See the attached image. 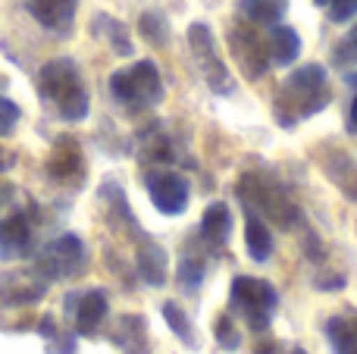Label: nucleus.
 <instances>
[{
    "mask_svg": "<svg viewBox=\"0 0 357 354\" xmlns=\"http://www.w3.org/2000/svg\"><path fill=\"white\" fill-rule=\"evenodd\" d=\"M314 3H320V6H323V3H329V0H314Z\"/></svg>",
    "mask_w": 357,
    "mask_h": 354,
    "instance_id": "36",
    "label": "nucleus"
},
{
    "mask_svg": "<svg viewBox=\"0 0 357 354\" xmlns=\"http://www.w3.org/2000/svg\"><path fill=\"white\" fill-rule=\"evenodd\" d=\"M317 160H320L326 179L333 182L348 201L357 204V160L354 157H348L342 148H323L320 154H317Z\"/></svg>",
    "mask_w": 357,
    "mask_h": 354,
    "instance_id": "15",
    "label": "nucleus"
},
{
    "mask_svg": "<svg viewBox=\"0 0 357 354\" xmlns=\"http://www.w3.org/2000/svg\"><path fill=\"white\" fill-rule=\"evenodd\" d=\"M342 60H357V25L351 29V35L345 38V41H342Z\"/></svg>",
    "mask_w": 357,
    "mask_h": 354,
    "instance_id": "31",
    "label": "nucleus"
},
{
    "mask_svg": "<svg viewBox=\"0 0 357 354\" xmlns=\"http://www.w3.org/2000/svg\"><path fill=\"white\" fill-rule=\"evenodd\" d=\"M110 94L129 110H148L163 100L160 69L151 60H138L129 69H116L110 75Z\"/></svg>",
    "mask_w": 357,
    "mask_h": 354,
    "instance_id": "4",
    "label": "nucleus"
},
{
    "mask_svg": "<svg viewBox=\"0 0 357 354\" xmlns=\"http://www.w3.org/2000/svg\"><path fill=\"white\" fill-rule=\"evenodd\" d=\"M110 339L123 354H151L148 320L142 314H123L116 320V330L110 332Z\"/></svg>",
    "mask_w": 357,
    "mask_h": 354,
    "instance_id": "17",
    "label": "nucleus"
},
{
    "mask_svg": "<svg viewBox=\"0 0 357 354\" xmlns=\"http://www.w3.org/2000/svg\"><path fill=\"white\" fill-rule=\"evenodd\" d=\"M201 236L210 248H222V245L229 242V236H232V213H229V207L222 204V201H213V204L204 210Z\"/></svg>",
    "mask_w": 357,
    "mask_h": 354,
    "instance_id": "19",
    "label": "nucleus"
},
{
    "mask_svg": "<svg viewBox=\"0 0 357 354\" xmlns=\"http://www.w3.org/2000/svg\"><path fill=\"white\" fill-rule=\"evenodd\" d=\"M348 116H351V129L357 132V98L351 100V113H348Z\"/></svg>",
    "mask_w": 357,
    "mask_h": 354,
    "instance_id": "33",
    "label": "nucleus"
},
{
    "mask_svg": "<svg viewBox=\"0 0 357 354\" xmlns=\"http://www.w3.org/2000/svg\"><path fill=\"white\" fill-rule=\"evenodd\" d=\"M216 342L222 345L226 351H238V345H241V336H238V330H235V320L229 317V314H220L216 317Z\"/></svg>",
    "mask_w": 357,
    "mask_h": 354,
    "instance_id": "29",
    "label": "nucleus"
},
{
    "mask_svg": "<svg viewBox=\"0 0 357 354\" xmlns=\"http://www.w3.org/2000/svg\"><path fill=\"white\" fill-rule=\"evenodd\" d=\"M276 305H279V292L266 279H254V276H235L232 279V307L254 330H266Z\"/></svg>",
    "mask_w": 357,
    "mask_h": 354,
    "instance_id": "7",
    "label": "nucleus"
},
{
    "mask_svg": "<svg viewBox=\"0 0 357 354\" xmlns=\"http://www.w3.org/2000/svg\"><path fill=\"white\" fill-rule=\"evenodd\" d=\"M238 192L245 198V204L257 207L260 217L276 223L279 229H295L301 223V207L289 198L279 182L266 179V176H257V173H248L245 179L238 182Z\"/></svg>",
    "mask_w": 357,
    "mask_h": 354,
    "instance_id": "3",
    "label": "nucleus"
},
{
    "mask_svg": "<svg viewBox=\"0 0 357 354\" xmlns=\"http://www.w3.org/2000/svg\"><path fill=\"white\" fill-rule=\"evenodd\" d=\"M201 279H204V257L195 254V251H185L182 263H178V282L185 288H195Z\"/></svg>",
    "mask_w": 357,
    "mask_h": 354,
    "instance_id": "27",
    "label": "nucleus"
},
{
    "mask_svg": "<svg viewBox=\"0 0 357 354\" xmlns=\"http://www.w3.org/2000/svg\"><path fill=\"white\" fill-rule=\"evenodd\" d=\"M19 119H22V107L16 100H10L6 94H0V138H13Z\"/></svg>",
    "mask_w": 357,
    "mask_h": 354,
    "instance_id": "28",
    "label": "nucleus"
},
{
    "mask_svg": "<svg viewBox=\"0 0 357 354\" xmlns=\"http://www.w3.org/2000/svg\"><path fill=\"white\" fill-rule=\"evenodd\" d=\"M329 16L333 22H348V19L357 16V0H329Z\"/></svg>",
    "mask_w": 357,
    "mask_h": 354,
    "instance_id": "30",
    "label": "nucleus"
},
{
    "mask_svg": "<svg viewBox=\"0 0 357 354\" xmlns=\"http://www.w3.org/2000/svg\"><path fill=\"white\" fill-rule=\"evenodd\" d=\"M35 270L47 282L56 279H75L88 270V248L75 232H63V236L50 238L41 251H35Z\"/></svg>",
    "mask_w": 357,
    "mask_h": 354,
    "instance_id": "5",
    "label": "nucleus"
},
{
    "mask_svg": "<svg viewBox=\"0 0 357 354\" xmlns=\"http://www.w3.org/2000/svg\"><path fill=\"white\" fill-rule=\"evenodd\" d=\"M270 3L276 6V10H282V13H285V6H289V0H270Z\"/></svg>",
    "mask_w": 357,
    "mask_h": 354,
    "instance_id": "34",
    "label": "nucleus"
},
{
    "mask_svg": "<svg viewBox=\"0 0 357 354\" xmlns=\"http://www.w3.org/2000/svg\"><path fill=\"white\" fill-rule=\"evenodd\" d=\"M238 13L251 25H276L282 19V10H276L270 0H238Z\"/></svg>",
    "mask_w": 357,
    "mask_h": 354,
    "instance_id": "26",
    "label": "nucleus"
},
{
    "mask_svg": "<svg viewBox=\"0 0 357 354\" xmlns=\"http://www.w3.org/2000/svg\"><path fill=\"white\" fill-rule=\"evenodd\" d=\"M354 330H357V317H354Z\"/></svg>",
    "mask_w": 357,
    "mask_h": 354,
    "instance_id": "37",
    "label": "nucleus"
},
{
    "mask_svg": "<svg viewBox=\"0 0 357 354\" xmlns=\"http://www.w3.org/2000/svg\"><path fill=\"white\" fill-rule=\"evenodd\" d=\"M35 332L44 342V354H75L79 345H75V330L73 326H60V320L54 314H41L35 320Z\"/></svg>",
    "mask_w": 357,
    "mask_h": 354,
    "instance_id": "18",
    "label": "nucleus"
},
{
    "mask_svg": "<svg viewBox=\"0 0 357 354\" xmlns=\"http://www.w3.org/2000/svg\"><path fill=\"white\" fill-rule=\"evenodd\" d=\"M298 54H301V38H298V31L276 22V29H273V35H270V60L276 63V66H289V63L298 60Z\"/></svg>",
    "mask_w": 357,
    "mask_h": 354,
    "instance_id": "22",
    "label": "nucleus"
},
{
    "mask_svg": "<svg viewBox=\"0 0 357 354\" xmlns=\"http://www.w3.org/2000/svg\"><path fill=\"white\" fill-rule=\"evenodd\" d=\"M329 104V91H326V69L320 63H307V66L295 69L285 79L282 91L276 100V116L282 125H291L298 119H307L310 113L323 110Z\"/></svg>",
    "mask_w": 357,
    "mask_h": 354,
    "instance_id": "2",
    "label": "nucleus"
},
{
    "mask_svg": "<svg viewBox=\"0 0 357 354\" xmlns=\"http://www.w3.org/2000/svg\"><path fill=\"white\" fill-rule=\"evenodd\" d=\"M91 31L110 44L113 54H119V56H132V54H135V44H132L129 29H126L119 19L107 16V13H98V16H94V22H91Z\"/></svg>",
    "mask_w": 357,
    "mask_h": 354,
    "instance_id": "20",
    "label": "nucleus"
},
{
    "mask_svg": "<svg viewBox=\"0 0 357 354\" xmlns=\"http://www.w3.org/2000/svg\"><path fill=\"white\" fill-rule=\"evenodd\" d=\"M66 317L69 326L75 330V336H98V330L104 326L107 314H110V298H107L104 288H88V292H69L66 301Z\"/></svg>",
    "mask_w": 357,
    "mask_h": 354,
    "instance_id": "10",
    "label": "nucleus"
},
{
    "mask_svg": "<svg viewBox=\"0 0 357 354\" xmlns=\"http://www.w3.org/2000/svg\"><path fill=\"white\" fill-rule=\"evenodd\" d=\"M138 31H142V38L148 44H154V47H163V44L169 41V22H167V16L157 13V10L142 13V19H138Z\"/></svg>",
    "mask_w": 357,
    "mask_h": 354,
    "instance_id": "25",
    "label": "nucleus"
},
{
    "mask_svg": "<svg viewBox=\"0 0 357 354\" xmlns=\"http://www.w3.org/2000/svg\"><path fill=\"white\" fill-rule=\"evenodd\" d=\"M25 10L31 13V19L44 31H50L56 38H66L73 35L79 0H25Z\"/></svg>",
    "mask_w": 357,
    "mask_h": 354,
    "instance_id": "14",
    "label": "nucleus"
},
{
    "mask_svg": "<svg viewBox=\"0 0 357 354\" xmlns=\"http://www.w3.org/2000/svg\"><path fill=\"white\" fill-rule=\"evenodd\" d=\"M291 354H307V351H304V348H295V351H291Z\"/></svg>",
    "mask_w": 357,
    "mask_h": 354,
    "instance_id": "35",
    "label": "nucleus"
},
{
    "mask_svg": "<svg viewBox=\"0 0 357 354\" xmlns=\"http://www.w3.org/2000/svg\"><path fill=\"white\" fill-rule=\"evenodd\" d=\"M188 47H191V56H195L197 69H201L204 82L210 85V91L232 94L235 91V79L229 75L226 63H222L220 50H216V41H213V31H210V25L191 22V29H188Z\"/></svg>",
    "mask_w": 357,
    "mask_h": 354,
    "instance_id": "6",
    "label": "nucleus"
},
{
    "mask_svg": "<svg viewBox=\"0 0 357 354\" xmlns=\"http://www.w3.org/2000/svg\"><path fill=\"white\" fill-rule=\"evenodd\" d=\"M0 173H3V167H0Z\"/></svg>",
    "mask_w": 357,
    "mask_h": 354,
    "instance_id": "38",
    "label": "nucleus"
},
{
    "mask_svg": "<svg viewBox=\"0 0 357 354\" xmlns=\"http://www.w3.org/2000/svg\"><path fill=\"white\" fill-rule=\"evenodd\" d=\"M10 192H13V188H10V185H6V182H3V179H0V207H3V204H6V198H10Z\"/></svg>",
    "mask_w": 357,
    "mask_h": 354,
    "instance_id": "32",
    "label": "nucleus"
},
{
    "mask_svg": "<svg viewBox=\"0 0 357 354\" xmlns=\"http://www.w3.org/2000/svg\"><path fill=\"white\" fill-rule=\"evenodd\" d=\"M144 185H148L151 204L163 213V217H178L188 207V182L182 179L173 169H154V173L144 176Z\"/></svg>",
    "mask_w": 357,
    "mask_h": 354,
    "instance_id": "12",
    "label": "nucleus"
},
{
    "mask_svg": "<svg viewBox=\"0 0 357 354\" xmlns=\"http://www.w3.org/2000/svg\"><path fill=\"white\" fill-rule=\"evenodd\" d=\"M35 220L31 213L16 210L0 220V263L35 257Z\"/></svg>",
    "mask_w": 357,
    "mask_h": 354,
    "instance_id": "11",
    "label": "nucleus"
},
{
    "mask_svg": "<svg viewBox=\"0 0 357 354\" xmlns=\"http://www.w3.org/2000/svg\"><path fill=\"white\" fill-rule=\"evenodd\" d=\"M50 282L31 270H6L0 273V314L3 311H29L47 295Z\"/></svg>",
    "mask_w": 357,
    "mask_h": 354,
    "instance_id": "9",
    "label": "nucleus"
},
{
    "mask_svg": "<svg viewBox=\"0 0 357 354\" xmlns=\"http://www.w3.org/2000/svg\"><path fill=\"white\" fill-rule=\"evenodd\" d=\"M38 94L44 104L54 107L63 123H82L91 110L85 79L73 56H54L38 69Z\"/></svg>",
    "mask_w": 357,
    "mask_h": 354,
    "instance_id": "1",
    "label": "nucleus"
},
{
    "mask_svg": "<svg viewBox=\"0 0 357 354\" xmlns=\"http://www.w3.org/2000/svg\"><path fill=\"white\" fill-rule=\"evenodd\" d=\"M163 320H167V326L176 332L178 342H185L188 348H197V332H195V326H191L188 314H185L182 307L176 305V301H163Z\"/></svg>",
    "mask_w": 357,
    "mask_h": 354,
    "instance_id": "24",
    "label": "nucleus"
},
{
    "mask_svg": "<svg viewBox=\"0 0 357 354\" xmlns=\"http://www.w3.org/2000/svg\"><path fill=\"white\" fill-rule=\"evenodd\" d=\"M44 173L54 185L60 188H82L85 185V154H82L79 138L73 135H56L50 144V154L44 160Z\"/></svg>",
    "mask_w": 357,
    "mask_h": 354,
    "instance_id": "8",
    "label": "nucleus"
},
{
    "mask_svg": "<svg viewBox=\"0 0 357 354\" xmlns=\"http://www.w3.org/2000/svg\"><path fill=\"white\" fill-rule=\"evenodd\" d=\"M326 336H329V345H333L335 354H357V330H354V320L333 317V320L326 323Z\"/></svg>",
    "mask_w": 357,
    "mask_h": 354,
    "instance_id": "23",
    "label": "nucleus"
},
{
    "mask_svg": "<svg viewBox=\"0 0 357 354\" xmlns=\"http://www.w3.org/2000/svg\"><path fill=\"white\" fill-rule=\"evenodd\" d=\"M245 245H248L251 261H257V263L270 261V254H273V232H270V226L257 217V213H248V220H245Z\"/></svg>",
    "mask_w": 357,
    "mask_h": 354,
    "instance_id": "21",
    "label": "nucleus"
},
{
    "mask_svg": "<svg viewBox=\"0 0 357 354\" xmlns=\"http://www.w3.org/2000/svg\"><path fill=\"white\" fill-rule=\"evenodd\" d=\"M229 47H232L235 63L248 79H260L270 66V44H264L248 25H235L229 29Z\"/></svg>",
    "mask_w": 357,
    "mask_h": 354,
    "instance_id": "13",
    "label": "nucleus"
},
{
    "mask_svg": "<svg viewBox=\"0 0 357 354\" xmlns=\"http://www.w3.org/2000/svg\"><path fill=\"white\" fill-rule=\"evenodd\" d=\"M135 267H138V276H142V282H148L151 288L167 286V276H169V273H167V270H169V257H167V251H163L157 242H151L148 236L138 238Z\"/></svg>",
    "mask_w": 357,
    "mask_h": 354,
    "instance_id": "16",
    "label": "nucleus"
}]
</instances>
